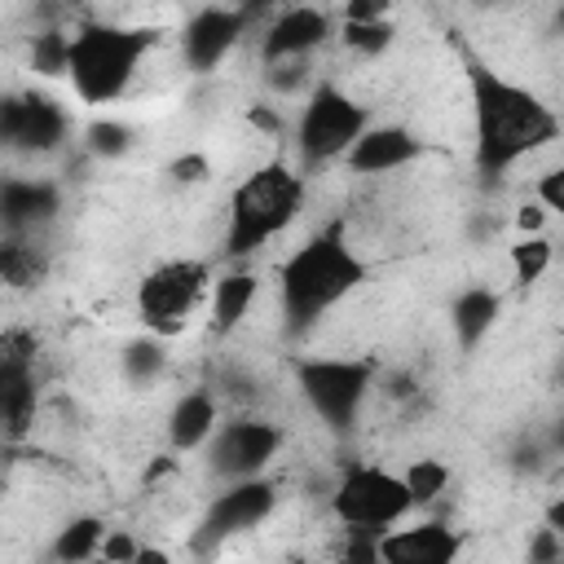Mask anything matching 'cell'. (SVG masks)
<instances>
[{
	"instance_id": "12",
	"label": "cell",
	"mask_w": 564,
	"mask_h": 564,
	"mask_svg": "<svg viewBox=\"0 0 564 564\" xmlns=\"http://www.w3.org/2000/svg\"><path fill=\"white\" fill-rule=\"evenodd\" d=\"M251 26V13L247 9H198L189 13L185 31H181V62L194 70V75H212L229 53L234 44L242 40V31Z\"/></svg>"
},
{
	"instance_id": "1",
	"label": "cell",
	"mask_w": 564,
	"mask_h": 564,
	"mask_svg": "<svg viewBox=\"0 0 564 564\" xmlns=\"http://www.w3.org/2000/svg\"><path fill=\"white\" fill-rule=\"evenodd\" d=\"M467 84H471V150L485 176H502L529 154L560 141L555 110L524 84L480 62L467 66Z\"/></svg>"
},
{
	"instance_id": "31",
	"label": "cell",
	"mask_w": 564,
	"mask_h": 564,
	"mask_svg": "<svg viewBox=\"0 0 564 564\" xmlns=\"http://www.w3.org/2000/svg\"><path fill=\"white\" fill-rule=\"evenodd\" d=\"M132 564H172V555L163 551V546H150V542H141V551H137V560Z\"/></svg>"
},
{
	"instance_id": "19",
	"label": "cell",
	"mask_w": 564,
	"mask_h": 564,
	"mask_svg": "<svg viewBox=\"0 0 564 564\" xmlns=\"http://www.w3.org/2000/svg\"><path fill=\"white\" fill-rule=\"evenodd\" d=\"M498 313H502L498 291H489V286H467V291L454 300V308H449V322H454V339H458V348H463V352H476V348L485 344V335L494 330Z\"/></svg>"
},
{
	"instance_id": "18",
	"label": "cell",
	"mask_w": 564,
	"mask_h": 564,
	"mask_svg": "<svg viewBox=\"0 0 564 564\" xmlns=\"http://www.w3.org/2000/svg\"><path fill=\"white\" fill-rule=\"evenodd\" d=\"M256 300H260V278L251 269H229L225 278H216V286H212V326H216V335H234L251 317Z\"/></svg>"
},
{
	"instance_id": "30",
	"label": "cell",
	"mask_w": 564,
	"mask_h": 564,
	"mask_svg": "<svg viewBox=\"0 0 564 564\" xmlns=\"http://www.w3.org/2000/svg\"><path fill=\"white\" fill-rule=\"evenodd\" d=\"M172 176L176 181H203L207 176V159L203 154H185V159L172 163Z\"/></svg>"
},
{
	"instance_id": "8",
	"label": "cell",
	"mask_w": 564,
	"mask_h": 564,
	"mask_svg": "<svg viewBox=\"0 0 564 564\" xmlns=\"http://www.w3.org/2000/svg\"><path fill=\"white\" fill-rule=\"evenodd\" d=\"M273 507H278V489H273V480H264V476L225 485V489L203 507V516H198V524H194V533H189V551H194L198 560L216 555L229 538L260 529V524L273 516Z\"/></svg>"
},
{
	"instance_id": "16",
	"label": "cell",
	"mask_w": 564,
	"mask_h": 564,
	"mask_svg": "<svg viewBox=\"0 0 564 564\" xmlns=\"http://www.w3.org/2000/svg\"><path fill=\"white\" fill-rule=\"evenodd\" d=\"M419 154H423V141L410 128H401V123H370L361 132V141L348 150L344 167L352 176H388V172L414 163Z\"/></svg>"
},
{
	"instance_id": "28",
	"label": "cell",
	"mask_w": 564,
	"mask_h": 564,
	"mask_svg": "<svg viewBox=\"0 0 564 564\" xmlns=\"http://www.w3.org/2000/svg\"><path fill=\"white\" fill-rule=\"evenodd\" d=\"M560 560H564V538L555 529H538L529 546V564H560Z\"/></svg>"
},
{
	"instance_id": "7",
	"label": "cell",
	"mask_w": 564,
	"mask_h": 564,
	"mask_svg": "<svg viewBox=\"0 0 564 564\" xmlns=\"http://www.w3.org/2000/svg\"><path fill=\"white\" fill-rule=\"evenodd\" d=\"M410 511H414V498H410L405 480L383 467H370V463L348 467L330 489V516L344 529L392 533V524H401Z\"/></svg>"
},
{
	"instance_id": "25",
	"label": "cell",
	"mask_w": 564,
	"mask_h": 564,
	"mask_svg": "<svg viewBox=\"0 0 564 564\" xmlns=\"http://www.w3.org/2000/svg\"><path fill=\"white\" fill-rule=\"evenodd\" d=\"M84 137H88V150L101 154V159H119V154H128V145H132V132H128L119 119H97Z\"/></svg>"
},
{
	"instance_id": "13",
	"label": "cell",
	"mask_w": 564,
	"mask_h": 564,
	"mask_svg": "<svg viewBox=\"0 0 564 564\" xmlns=\"http://www.w3.org/2000/svg\"><path fill=\"white\" fill-rule=\"evenodd\" d=\"M326 40H330V13H322V9H282L260 31V62L278 66V62L313 57Z\"/></svg>"
},
{
	"instance_id": "11",
	"label": "cell",
	"mask_w": 564,
	"mask_h": 564,
	"mask_svg": "<svg viewBox=\"0 0 564 564\" xmlns=\"http://www.w3.org/2000/svg\"><path fill=\"white\" fill-rule=\"evenodd\" d=\"M70 132V115L62 101L44 93H13L0 106V141L18 154H53Z\"/></svg>"
},
{
	"instance_id": "20",
	"label": "cell",
	"mask_w": 564,
	"mask_h": 564,
	"mask_svg": "<svg viewBox=\"0 0 564 564\" xmlns=\"http://www.w3.org/2000/svg\"><path fill=\"white\" fill-rule=\"evenodd\" d=\"M101 546H106V524L97 516H75L57 529L48 555H53V564H88L101 555Z\"/></svg>"
},
{
	"instance_id": "14",
	"label": "cell",
	"mask_w": 564,
	"mask_h": 564,
	"mask_svg": "<svg viewBox=\"0 0 564 564\" xmlns=\"http://www.w3.org/2000/svg\"><path fill=\"white\" fill-rule=\"evenodd\" d=\"M62 207V194L53 181L40 176H9L0 185V220L9 238L35 242V229H44Z\"/></svg>"
},
{
	"instance_id": "27",
	"label": "cell",
	"mask_w": 564,
	"mask_h": 564,
	"mask_svg": "<svg viewBox=\"0 0 564 564\" xmlns=\"http://www.w3.org/2000/svg\"><path fill=\"white\" fill-rule=\"evenodd\" d=\"M137 551H141V542H137L132 533L115 529V533H106V546H101V564H132V560H137Z\"/></svg>"
},
{
	"instance_id": "26",
	"label": "cell",
	"mask_w": 564,
	"mask_h": 564,
	"mask_svg": "<svg viewBox=\"0 0 564 564\" xmlns=\"http://www.w3.org/2000/svg\"><path fill=\"white\" fill-rule=\"evenodd\" d=\"M533 194H538V203H542L546 212H555V216L564 220V163H551V167L538 176Z\"/></svg>"
},
{
	"instance_id": "21",
	"label": "cell",
	"mask_w": 564,
	"mask_h": 564,
	"mask_svg": "<svg viewBox=\"0 0 564 564\" xmlns=\"http://www.w3.org/2000/svg\"><path fill=\"white\" fill-rule=\"evenodd\" d=\"M551 260H555V242H551L546 234H529V238L511 242V251H507L511 278H516L520 286H533V282H542V278L551 273Z\"/></svg>"
},
{
	"instance_id": "29",
	"label": "cell",
	"mask_w": 564,
	"mask_h": 564,
	"mask_svg": "<svg viewBox=\"0 0 564 564\" xmlns=\"http://www.w3.org/2000/svg\"><path fill=\"white\" fill-rule=\"evenodd\" d=\"M542 225H546V207L533 198V203H520L516 207V229L529 238V234H542Z\"/></svg>"
},
{
	"instance_id": "3",
	"label": "cell",
	"mask_w": 564,
	"mask_h": 564,
	"mask_svg": "<svg viewBox=\"0 0 564 564\" xmlns=\"http://www.w3.org/2000/svg\"><path fill=\"white\" fill-rule=\"evenodd\" d=\"M159 48V31L123 26L110 18L79 22L70 31V88L84 106H110L137 88L145 57Z\"/></svg>"
},
{
	"instance_id": "22",
	"label": "cell",
	"mask_w": 564,
	"mask_h": 564,
	"mask_svg": "<svg viewBox=\"0 0 564 564\" xmlns=\"http://www.w3.org/2000/svg\"><path fill=\"white\" fill-rule=\"evenodd\" d=\"M401 480H405L414 507H427V502H436V498L445 494V485H449V467L436 463V458H414V463L401 471Z\"/></svg>"
},
{
	"instance_id": "23",
	"label": "cell",
	"mask_w": 564,
	"mask_h": 564,
	"mask_svg": "<svg viewBox=\"0 0 564 564\" xmlns=\"http://www.w3.org/2000/svg\"><path fill=\"white\" fill-rule=\"evenodd\" d=\"M119 366H123V375H128L132 383H150V379L163 375L167 352H163L159 339H132V344L119 352Z\"/></svg>"
},
{
	"instance_id": "6",
	"label": "cell",
	"mask_w": 564,
	"mask_h": 564,
	"mask_svg": "<svg viewBox=\"0 0 564 564\" xmlns=\"http://www.w3.org/2000/svg\"><path fill=\"white\" fill-rule=\"evenodd\" d=\"M370 128V110L366 101H357L352 93H344L339 84H317L295 119V150L300 163L313 172L330 159H348V150L361 141V132Z\"/></svg>"
},
{
	"instance_id": "9",
	"label": "cell",
	"mask_w": 564,
	"mask_h": 564,
	"mask_svg": "<svg viewBox=\"0 0 564 564\" xmlns=\"http://www.w3.org/2000/svg\"><path fill=\"white\" fill-rule=\"evenodd\" d=\"M207 291V264L203 260H167L150 269L137 286V313L154 335H176L194 304Z\"/></svg>"
},
{
	"instance_id": "17",
	"label": "cell",
	"mask_w": 564,
	"mask_h": 564,
	"mask_svg": "<svg viewBox=\"0 0 564 564\" xmlns=\"http://www.w3.org/2000/svg\"><path fill=\"white\" fill-rule=\"evenodd\" d=\"M220 427V405H216V392L207 388H189L185 397H176L172 414H167V445L176 454H189V449H203Z\"/></svg>"
},
{
	"instance_id": "32",
	"label": "cell",
	"mask_w": 564,
	"mask_h": 564,
	"mask_svg": "<svg viewBox=\"0 0 564 564\" xmlns=\"http://www.w3.org/2000/svg\"><path fill=\"white\" fill-rule=\"evenodd\" d=\"M546 529H555V533L564 538V498H555V502L546 507Z\"/></svg>"
},
{
	"instance_id": "2",
	"label": "cell",
	"mask_w": 564,
	"mask_h": 564,
	"mask_svg": "<svg viewBox=\"0 0 564 564\" xmlns=\"http://www.w3.org/2000/svg\"><path fill=\"white\" fill-rule=\"evenodd\" d=\"M370 264L361 260V251L348 242L344 220L322 225L317 234H308L282 264H278V317H282V335L286 339H304L317 330V322H326L361 282H366Z\"/></svg>"
},
{
	"instance_id": "15",
	"label": "cell",
	"mask_w": 564,
	"mask_h": 564,
	"mask_svg": "<svg viewBox=\"0 0 564 564\" xmlns=\"http://www.w3.org/2000/svg\"><path fill=\"white\" fill-rule=\"evenodd\" d=\"M458 551L463 538L445 520H419L379 538V564H454Z\"/></svg>"
},
{
	"instance_id": "4",
	"label": "cell",
	"mask_w": 564,
	"mask_h": 564,
	"mask_svg": "<svg viewBox=\"0 0 564 564\" xmlns=\"http://www.w3.org/2000/svg\"><path fill=\"white\" fill-rule=\"evenodd\" d=\"M304 176L278 159L247 172L225 207V256L247 260L260 247H269L282 229L295 225V216L304 212Z\"/></svg>"
},
{
	"instance_id": "33",
	"label": "cell",
	"mask_w": 564,
	"mask_h": 564,
	"mask_svg": "<svg viewBox=\"0 0 564 564\" xmlns=\"http://www.w3.org/2000/svg\"><path fill=\"white\" fill-rule=\"evenodd\" d=\"M551 26H555V31L564 35V9H555V18H551Z\"/></svg>"
},
{
	"instance_id": "24",
	"label": "cell",
	"mask_w": 564,
	"mask_h": 564,
	"mask_svg": "<svg viewBox=\"0 0 564 564\" xmlns=\"http://www.w3.org/2000/svg\"><path fill=\"white\" fill-rule=\"evenodd\" d=\"M392 35H397L392 22H344V31H339L344 48L357 53V57H379V53H388Z\"/></svg>"
},
{
	"instance_id": "10",
	"label": "cell",
	"mask_w": 564,
	"mask_h": 564,
	"mask_svg": "<svg viewBox=\"0 0 564 564\" xmlns=\"http://www.w3.org/2000/svg\"><path fill=\"white\" fill-rule=\"evenodd\" d=\"M278 449H282V427L278 423L251 419V414H234L207 441V471L220 476L225 485L256 480L278 458Z\"/></svg>"
},
{
	"instance_id": "5",
	"label": "cell",
	"mask_w": 564,
	"mask_h": 564,
	"mask_svg": "<svg viewBox=\"0 0 564 564\" xmlns=\"http://www.w3.org/2000/svg\"><path fill=\"white\" fill-rule=\"evenodd\" d=\"M375 370L357 357H300L295 361V388L313 419H322L326 432L348 436L366 410Z\"/></svg>"
}]
</instances>
